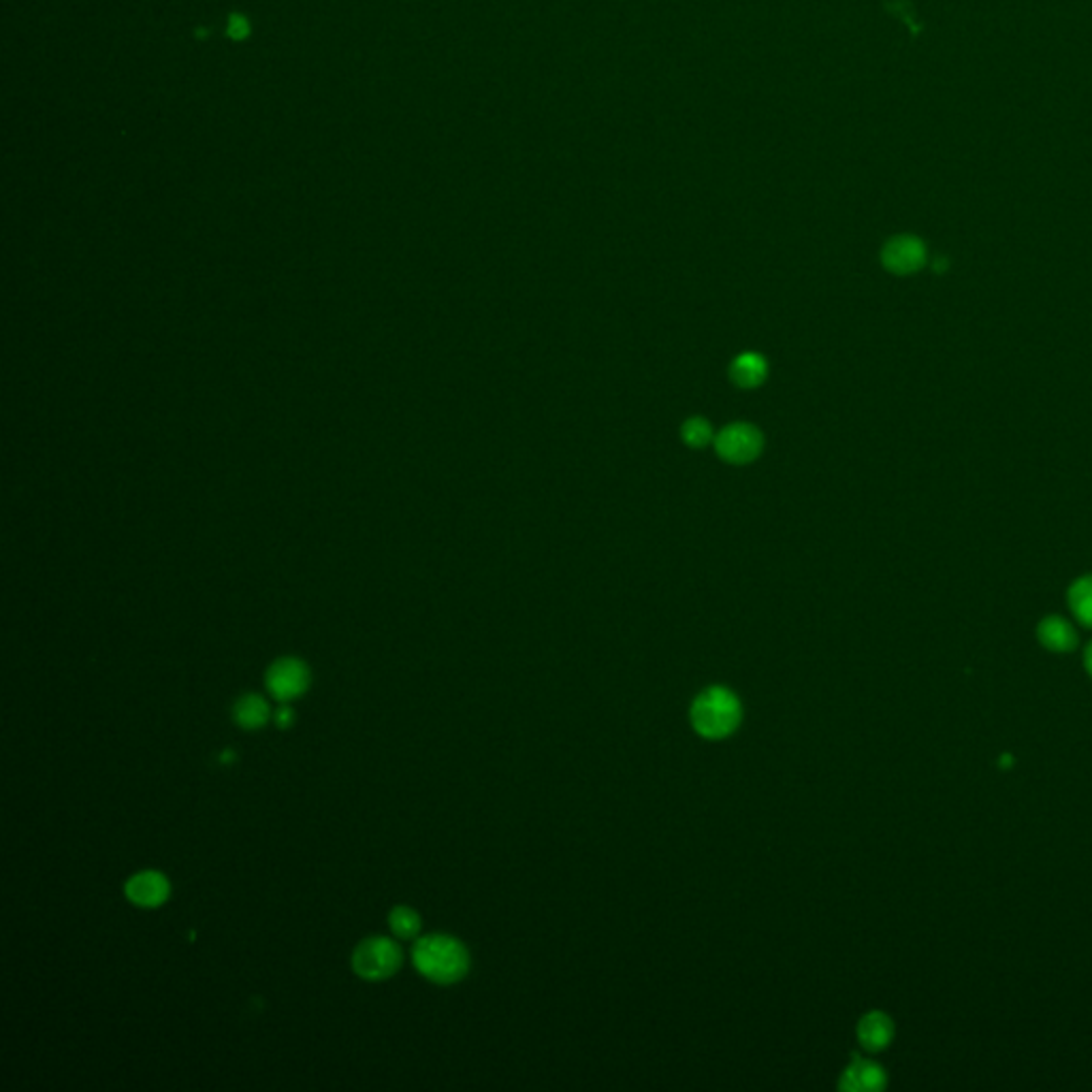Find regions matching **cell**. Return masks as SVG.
Listing matches in <instances>:
<instances>
[{"instance_id": "cell-4", "label": "cell", "mask_w": 1092, "mask_h": 1092, "mask_svg": "<svg viewBox=\"0 0 1092 1092\" xmlns=\"http://www.w3.org/2000/svg\"><path fill=\"white\" fill-rule=\"evenodd\" d=\"M764 438L762 431L749 423H732L715 438V450L720 459L730 465H747L762 454Z\"/></svg>"}, {"instance_id": "cell-3", "label": "cell", "mask_w": 1092, "mask_h": 1092, "mask_svg": "<svg viewBox=\"0 0 1092 1092\" xmlns=\"http://www.w3.org/2000/svg\"><path fill=\"white\" fill-rule=\"evenodd\" d=\"M402 950L388 937H369L361 942L352 954V969L367 982H380L391 977L402 967Z\"/></svg>"}, {"instance_id": "cell-13", "label": "cell", "mask_w": 1092, "mask_h": 1092, "mask_svg": "<svg viewBox=\"0 0 1092 1092\" xmlns=\"http://www.w3.org/2000/svg\"><path fill=\"white\" fill-rule=\"evenodd\" d=\"M1069 606L1079 623L1092 628V577H1084L1069 589Z\"/></svg>"}, {"instance_id": "cell-2", "label": "cell", "mask_w": 1092, "mask_h": 1092, "mask_svg": "<svg viewBox=\"0 0 1092 1092\" xmlns=\"http://www.w3.org/2000/svg\"><path fill=\"white\" fill-rule=\"evenodd\" d=\"M741 700L726 687L705 689L691 705V726L702 739L722 741L741 726Z\"/></svg>"}, {"instance_id": "cell-11", "label": "cell", "mask_w": 1092, "mask_h": 1092, "mask_svg": "<svg viewBox=\"0 0 1092 1092\" xmlns=\"http://www.w3.org/2000/svg\"><path fill=\"white\" fill-rule=\"evenodd\" d=\"M269 717H271L269 702L257 693L242 695L236 702V707H232V720H236V724L242 726L244 730H259L269 722Z\"/></svg>"}, {"instance_id": "cell-18", "label": "cell", "mask_w": 1092, "mask_h": 1092, "mask_svg": "<svg viewBox=\"0 0 1092 1092\" xmlns=\"http://www.w3.org/2000/svg\"><path fill=\"white\" fill-rule=\"evenodd\" d=\"M1084 660H1086V668H1088V672H1090V676H1092V643L1088 645V649H1086V658H1084Z\"/></svg>"}, {"instance_id": "cell-10", "label": "cell", "mask_w": 1092, "mask_h": 1092, "mask_svg": "<svg viewBox=\"0 0 1092 1092\" xmlns=\"http://www.w3.org/2000/svg\"><path fill=\"white\" fill-rule=\"evenodd\" d=\"M1039 641L1046 649L1054 653H1069L1077 645V634L1071 623L1063 616H1048L1039 623Z\"/></svg>"}, {"instance_id": "cell-12", "label": "cell", "mask_w": 1092, "mask_h": 1092, "mask_svg": "<svg viewBox=\"0 0 1092 1092\" xmlns=\"http://www.w3.org/2000/svg\"><path fill=\"white\" fill-rule=\"evenodd\" d=\"M768 373L766 359L755 352L739 355L730 365V378L739 388H757Z\"/></svg>"}, {"instance_id": "cell-15", "label": "cell", "mask_w": 1092, "mask_h": 1092, "mask_svg": "<svg viewBox=\"0 0 1092 1092\" xmlns=\"http://www.w3.org/2000/svg\"><path fill=\"white\" fill-rule=\"evenodd\" d=\"M681 438L689 448H705L713 440V429L707 419L691 417L681 427Z\"/></svg>"}, {"instance_id": "cell-9", "label": "cell", "mask_w": 1092, "mask_h": 1092, "mask_svg": "<svg viewBox=\"0 0 1092 1092\" xmlns=\"http://www.w3.org/2000/svg\"><path fill=\"white\" fill-rule=\"evenodd\" d=\"M894 1037V1025L884 1011H871L857 1025V1039L869 1052H879L890 1046Z\"/></svg>"}, {"instance_id": "cell-8", "label": "cell", "mask_w": 1092, "mask_h": 1092, "mask_svg": "<svg viewBox=\"0 0 1092 1092\" xmlns=\"http://www.w3.org/2000/svg\"><path fill=\"white\" fill-rule=\"evenodd\" d=\"M888 1081V1075L884 1067H879L873 1060L853 1056L851 1065L843 1071L838 1088L847 1092H877L884 1090Z\"/></svg>"}, {"instance_id": "cell-5", "label": "cell", "mask_w": 1092, "mask_h": 1092, "mask_svg": "<svg viewBox=\"0 0 1092 1092\" xmlns=\"http://www.w3.org/2000/svg\"><path fill=\"white\" fill-rule=\"evenodd\" d=\"M267 689L278 702H290L309 687V670L297 658H282L267 670Z\"/></svg>"}, {"instance_id": "cell-1", "label": "cell", "mask_w": 1092, "mask_h": 1092, "mask_svg": "<svg viewBox=\"0 0 1092 1092\" xmlns=\"http://www.w3.org/2000/svg\"><path fill=\"white\" fill-rule=\"evenodd\" d=\"M417 971L436 984H454L470 969V954L465 946L448 934H427L412 950Z\"/></svg>"}, {"instance_id": "cell-7", "label": "cell", "mask_w": 1092, "mask_h": 1092, "mask_svg": "<svg viewBox=\"0 0 1092 1092\" xmlns=\"http://www.w3.org/2000/svg\"><path fill=\"white\" fill-rule=\"evenodd\" d=\"M126 898L143 909H154L167 903L171 894L169 879L159 871H141L133 875L124 886Z\"/></svg>"}, {"instance_id": "cell-14", "label": "cell", "mask_w": 1092, "mask_h": 1092, "mask_svg": "<svg viewBox=\"0 0 1092 1092\" xmlns=\"http://www.w3.org/2000/svg\"><path fill=\"white\" fill-rule=\"evenodd\" d=\"M388 926H391L398 939L408 942V939H414L419 934L421 917L410 907H396L391 913H388Z\"/></svg>"}, {"instance_id": "cell-6", "label": "cell", "mask_w": 1092, "mask_h": 1092, "mask_svg": "<svg viewBox=\"0 0 1092 1092\" xmlns=\"http://www.w3.org/2000/svg\"><path fill=\"white\" fill-rule=\"evenodd\" d=\"M882 263L896 276L915 274L926 263V246L913 236L892 238L882 250Z\"/></svg>"}, {"instance_id": "cell-17", "label": "cell", "mask_w": 1092, "mask_h": 1092, "mask_svg": "<svg viewBox=\"0 0 1092 1092\" xmlns=\"http://www.w3.org/2000/svg\"><path fill=\"white\" fill-rule=\"evenodd\" d=\"M274 722H276V726L282 728V730L292 726V722H295V711H292L290 707H286V702H282V707L276 711Z\"/></svg>"}, {"instance_id": "cell-16", "label": "cell", "mask_w": 1092, "mask_h": 1092, "mask_svg": "<svg viewBox=\"0 0 1092 1092\" xmlns=\"http://www.w3.org/2000/svg\"><path fill=\"white\" fill-rule=\"evenodd\" d=\"M226 33H228V37L232 41H242V39H246L250 35V24H248V20L244 16L236 14V16H230Z\"/></svg>"}]
</instances>
